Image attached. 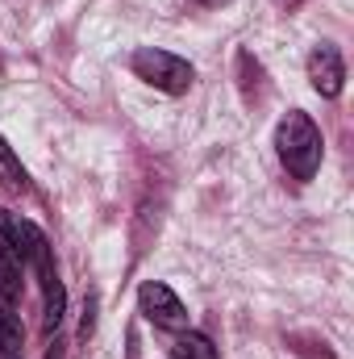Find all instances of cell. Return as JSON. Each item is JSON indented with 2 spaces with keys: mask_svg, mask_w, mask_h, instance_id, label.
I'll list each match as a JSON object with an SVG mask.
<instances>
[{
  "mask_svg": "<svg viewBox=\"0 0 354 359\" xmlns=\"http://www.w3.org/2000/svg\"><path fill=\"white\" fill-rule=\"evenodd\" d=\"M275 147H279L283 168L296 180L317 176V168H321V147H325V142H321V130L313 126L309 113L292 109V113L279 121V130H275Z\"/></svg>",
  "mask_w": 354,
  "mask_h": 359,
  "instance_id": "cell-1",
  "label": "cell"
},
{
  "mask_svg": "<svg viewBox=\"0 0 354 359\" xmlns=\"http://www.w3.org/2000/svg\"><path fill=\"white\" fill-rule=\"evenodd\" d=\"M129 67H134L138 80H146L150 88H159V92H171V96L187 92L192 80H196V72H192L187 59H179L171 50H159V46H138L134 59H129Z\"/></svg>",
  "mask_w": 354,
  "mask_h": 359,
  "instance_id": "cell-2",
  "label": "cell"
},
{
  "mask_svg": "<svg viewBox=\"0 0 354 359\" xmlns=\"http://www.w3.org/2000/svg\"><path fill=\"white\" fill-rule=\"evenodd\" d=\"M138 305H142V313L155 326H163V330H187V309H183V301L163 280H146L138 288Z\"/></svg>",
  "mask_w": 354,
  "mask_h": 359,
  "instance_id": "cell-3",
  "label": "cell"
},
{
  "mask_svg": "<svg viewBox=\"0 0 354 359\" xmlns=\"http://www.w3.org/2000/svg\"><path fill=\"white\" fill-rule=\"evenodd\" d=\"M309 80H313V88L321 92L325 100H334L342 84H346V63H342V50L338 46H330V42H321L313 55H309Z\"/></svg>",
  "mask_w": 354,
  "mask_h": 359,
  "instance_id": "cell-4",
  "label": "cell"
},
{
  "mask_svg": "<svg viewBox=\"0 0 354 359\" xmlns=\"http://www.w3.org/2000/svg\"><path fill=\"white\" fill-rule=\"evenodd\" d=\"M21 292H25V259L0 238V305H17L21 301Z\"/></svg>",
  "mask_w": 354,
  "mask_h": 359,
  "instance_id": "cell-5",
  "label": "cell"
},
{
  "mask_svg": "<svg viewBox=\"0 0 354 359\" xmlns=\"http://www.w3.org/2000/svg\"><path fill=\"white\" fill-rule=\"evenodd\" d=\"M21 343H25L21 322H17L13 309L4 305V309H0V359H21Z\"/></svg>",
  "mask_w": 354,
  "mask_h": 359,
  "instance_id": "cell-6",
  "label": "cell"
},
{
  "mask_svg": "<svg viewBox=\"0 0 354 359\" xmlns=\"http://www.w3.org/2000/svg\"><path fill=\"white\" fill-rule=\"evenodd\" d=\"M171 359H217V347L200 330H183L179 343L171 347Z\"/></svg>",
  "mask_w": 354,
  "mask_h": 359,
  "instance_id": "cell-7",
  "label": "cell"
},
{
  "mask_svg": "<svg viewBox=\"0 0 354 359\" xmlns=\"http://www.w3.org/2000/svg\"><path fill=\"white\" fill-rule=\"evenodd\" d=\"M0 168H4L8 176L17 180V184H25V168H21V159L8 151V142H4V138H0Z\"/></svg>",
  "mask_w": 354,
  "mask_h": 359,
  "instance_id": "cell-8",
  "label": "cell"
},
{
  "mask_svg": "<svg viewBox=\"0 0 354 359\" xmlns=\"http://www.w3.org/2000/svg\"><path fill=\"white\" fill-rule=\"evenodd\" d=\"M200 4H208V8H217V4H229V0H200Z\"/></svg>",
  "mask_w": 354,
  "mask_h": 359,
  "instance_id": "cell-9",
  "label": "cell"
}]
</instances>
